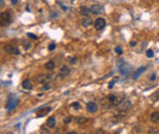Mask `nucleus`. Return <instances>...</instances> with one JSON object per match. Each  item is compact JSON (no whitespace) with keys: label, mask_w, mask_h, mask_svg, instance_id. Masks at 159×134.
<instances>
[{"label":"nucleus","mask_w":159,"mask_h":134,"mask_svg":"<svg viewBox=\"0 0 159 134\" xmlns=\"http://www.w3.org/2000/svg\"><path fill=\"white\" fill-rule=\"evenodd\" d=\"M130 45H131V46H136V42H131V43H130Z\"/></svg>","instance_id":"nucleus-35"},{"label":"nucleus","mask_w":159,"mask_h":134,"mask_svg":"<svg viewBox=\"0 0 159 134\" xmlns=\"http://www.w3.org/2000/svg\"><path fill=\"white\" fill-rule=\"evenodd\" d=\"M50 111H52V109H50V107H44V109H42V110H39V111L37 112V116L38 117H43V116L48 115Z\"/></svg>","instance_id":"nucleus-13"},{"label":"nucleus","mask_w":159,"mask_h":134,"mask_svg":"<svg viewBox=\"0 0 159 134\" xmlns=\"http://www.w3.org/2000/svg\"><path fill=\"white\" fill-rule=\"evenodd\" d=\"M17 1H19V0H11V3H12V4H16V3H17Z\"/></svg>","instance_id":"nucleus-36"},{"label":"nucleus","mask_w":159,"mask_h":134,"mask_svg":"<svg viewBox=\"0 0 159 134\" xmlns=\"http://www.w3.org/2000/svg\"><path fill=\"white\" fill-rule=\"evenodd\" d=\"M149 78H150V81H153V79H155V74H152V76H150Z\"/></svg>","instance_id":"nucleus-34"},{"label":"nucleus","mask_w":159,"mask_h":134,"mask_svg":"<svg viewBox=\"0 0 159 134\" xmlns=\"http://www.w3.org/2000/svg\"><path fill=\"white\" fill-rule=\"evenodd\" d=\"M146 55H147V57H153L154 56V51L153 50H147V52H146Z\"/></svg>","instance_id":"nucleus-24"},{"label":"nucleus","mask_w":159,"mask_h":134,"mask_svg":"<svg viewBox=\"0 0 159 134\" xmlns=\"http://www.w3.org/2000/svg\"><path fill=\"white\" fill-rule=\"evenodd\" d=\"M17 102H19L17 97L15 96L14 94H11V95H9L7 100H6V105H5V109H6L7 111H11V110H14L15 107L17 106Z\"/></svg>","instance_id":"nucleus-1"},{"label":"nucleus","mask_w":159,"mask_h":134,"mask_svg":"<svg viewBox=\"0 0 159 134\" xmlns=\"http://www.w3.org/2000/svg\"><path fill=\"white\" fill-rule=\"evenodd\" d=\"M115 52H116L117 55H121V54H122L121 46H116V48H115Z\"/></svg>","instance_id":"nucleus-25"},{"label":"nucleus","mask_w":159,"mask_h":134,"mask_svg":"<svg viewBox=\"0 0 159 134\" xmlns=\"http://www.w3.org/2000/svg\"><path fill=\"white\" fill-rule=\"evenodd\" d=\"M107 26V21L103 19V17H98V19L94 21V28L97 31H103Z\"/></svg>","instance_id":"nucleus-5"},{"label":"nucleus","mask_w":159,"mask_h":134,"mask_svg":"<svg viewBox=\"0 0 159 134\" xmlns=\"http://www.w3.org/2000/svg\"><path fill=\"white\" fill-rule=\"evenodd\" d=\"M75 121L77 124H84V123H87V118L86 117H77Z\"/></svg>","instance_id":"nucleus-21"},{"label":"nucleus","mask_w":159,"mask_h":134,"mask_svg":"<svg viewBox=\"0 0 159 134\" xmlns=\"http://www.w3.org/2000/svg\"><path fill=\"white\" fill-rule=\"evenodd\" d=\"M116 81H117V77H114V78H113V81H112V82H110V83L108 84V87H109V89H112L113 87H114V84L116 83Z\"/></svg>","instance_id":"nucleus-22"},{"label":"nucleus","mask_w":159,"mask_h":134,"mask_svg":"<svg viewBox=\"0 0 159 134\" xmlns=\"http://www.w3.org/2000/svg\"><path fill=\"white\" fill-rule=\"evenodd\" d=\"M119 69H120V72H121L122 77H126L127 74L130 73V71H131V65H130V64H126V62H124V60H121L120 64H119Z\"/></svg>","instance_id":"nucleus-2"},{"label":"nucleus","mask_w":159,"mask_h":134,"mask_svg":"<svg viewBox=\"0 0 159 134\" xmlns=\"http://www.w3.org/2000/svg\"><path fill=\"white\" fill-rule=\"evenodd\" d=\"M152 100H159V92H157L155 93V94H153V95H152Z\"/></svg>","instance_id":"nucleus-26"},{"label":"nucleus","mask_w":159,"mask_h":134,"mask_svg":"<svg viewBox=\"0 0 159 134\" xmlns=\"http://www.w3.org/2000/svg\"><path fill=\"white\" fill-rule=\"evenodd\" d=\"M86 110H87L89 113H96V112L98 111V105L94 101H89L88 104H87V106H86Z\"/></svg>","instance_id":"nucleus-8"},{"label":"nucleus","mask_w":159,"mask_h":134,"mask_svg":"<svg viewBox=\"0 0 159 134\" xmlns=\"http://www.w3.org/2000/svg\"><path fill=\"white\" fill-rule=\"evenodd\" d=\"M150 121L154 123H159V112H153L150 115Z\"/></svg>","instance_id":"nucleus-18"},{"label":"nucleus","mask_w":159,"mask_h":134,"mask_svg":"<svg viewBox=\"0 0 159 134\" xmlns=\"http://www.w3.org/2000/svg\"><path fill=\"white\" fill-rule=\"evenodd\" d=\"M54 67H55V62H54V60L48 61L47 64H45V68H47V69H49V71H52V69H54Z\"/></svg>","instance_id":"nucleus-19"},{"label":"nucleus","mask_w":159,"mask_h":134,"mask_svg":"<svg viewBox=\"0 0 159 134\" xmlns=\"http://www.w3.org/2000/svg\"><path fill=\"white\" fill-rule=\"evenodd\" d=\"M71 107L75 109V110H80V109H81V105H80L78 102H74V104H71Z\"/></svg>","instance_id":"nucleus-23"},{"label":"nucleus","mask_w":159,"mask_h":134,"mask_svg":"<svg viewBox=\"0 0 159 134\" xmlns=\"http://www.w3.org/2000/svg\"><path fill=\"white\" fill-rule=\"evenodd\" d=\"M70 64H71V65H76V64H77V59H76V57L71 59V60H70Z\"/></svg>","instance_id":"nucleus-30"},{"label":"nucleus","mask_w":159,"mask_h":134,"mask_svg":"<svg viewBox=\"0 0 159 134\" xmlns=\"http://www.w3.org/2000/svg\"><path fill=\"white\" fill-rule=\"evenodd\" d=\"M148 133H153V134H159V130L158 129H155V128H150L149 130H148Z\"/></svg>","instance_id":"nucleus-27"},{"label":"nucleus","mask_w":159,"mask_h":134,"mask_svg":"<svg viewBox=\"0 0 159 134\" xmlns=\"http://www.w3.org/2000/svg\"><path fill=\"white\" fill-rule=\"evenodd\" d=\"M92 23H93V20L91 19L89 16H83V19L81 20V24H82L83 27H89Z\"/></svg>","instance_id":"nucleus-10"},{"label":"nucleus","mask_w":159,"mask_h":134,"mask_svg":"<svg viewBox=\"0 0 159 134\" xmlns=\"http://www.w3.org/2000/svg\"><path fill=\"white\" fill-rule=\"evenodd\" d=\"M4 50L7 51V52H10V54H15V55H19V54H20L19 49H17L16 46H14V45H5L4 46Z\"/></svg>","instance_id":"nucleus-9"},{"label":"nucleus","mask_w":159,"mask_h":134,"mask_svg":"<svg viewBox=\"0 0 159 134\" xmlns=\"http://www.w3.org/2000/svg\"><path fill=\"white\" fill-rule=\"evenodd\" d=\"M114 99H115V95H108L107 97H104L100 100V105L104 109H110L113 107V101H114Z\"/></svg>","instance_id":"nucleus-3"},{"label":"nucleus","mask_w":159,"mask_h":134,"mask_svg":"<svg viewBox=\"0 0 159 134\" xmlns=\"http://www.w3.org/2000/svg\"><path fill=\"white\" fill-rule=\"evenodd\" d=\"M27 37H28V38H31V39H34V40L37 39V35H34V34H32V33H28Z\"/></svg>","instance_id":"nucleus-28"},{"label":"nucleus","mask_w":159,"mask_h":134,"mask_svg":"<svg viewBox=\"0 0 159 134\" xmlns=\"http://www.w3.org/2000/svg\"><path fill=\"white\" fill-rule=\"evenodd\" d=\"M38 82H49V79H52V76H47V74H39L36 78Z\"/></svg>","instance_id":"nucleus-14"},{"label":"nucleus","mask_w":159,"mask_h":134,"mask_svg":"<svg viewBox=\"0 0 159 134\" xmlns=\"http://www.w3.org/2000/svg\"><path fill=\"white\" fill-rule=\"evenodd\" d=\"M60 74H59V78H65V77H67L69 74H70V72H71V69H70V67L69 66H61L60 67Z\"/></svg>","instance_id":"nucleus-7"},{"label":"nucleus","mask_w":159,"mask_h":134,"mask_svg":"<svg viewBox=\"0 0 159 134\" xmlns=\"http://www.w3.org/2000/svg\"><path fill=\"white\" fill-rule=\"evenodd\" d=\"M12 21V16H11V11H5L1 14V24L4 26V24H10Z\"/></svg>","instance_id":"nucleus-4"},{"label":"nucleus","mask_w":159,"mask_h":134,"mask_svg":"<svg viewBox=\"0 0 159 134\" xmlns=\"http://www.w3.org/2000/svg\"><path fill=\"white\" fill-rule=\"evenodd\" d=\"M91 12L93 15H100L103 12V6L100 4H98V3H96V4H93L91 6Z\"/></svg>","instance_id":"nucleus-6"},{"label":"nucleus","mask_w":159,"mask_h":134,"mask_svg":"<svg viewBox=\"0 0 159 134\" xmlns=\"http://www.w3.org/2000/svg\"><path fill=\"white\" fill-rule=\"evenodd\" d=\"M47 124H48V127H54V126L56 124V120H55V117H50V118H48V121H47Z\"/></svg>","instance_id":"nucleus-20"},{"label":"nucleus","mask_w":159,"mask_h":134,"mask_svg":"<svg viewBox=\"0 0 159 134\" xmlns=\"http://www.w3.org/2000/svg\"><path fill=\"white\" fill-rule=\"evenodd\" d=\"M49 88H50V87H49V85H48V84H47V85H44V87H43V89H42V90H48V89H49Z\"/></svg>","instance_id":"nucleus-33"},{"label":"nucleus","mask_w":159,"mask_h":134,"mask_svg":"<svg viewBox=\"0 0 159 134\" xmlns=\"http://www.w3.org/2000/svg\"><path fill=\"white\" fill-rule=\"evenodd\" d=\"M119 107H120V110H121V111H129V110H130V107H131V101H130V100H124L122 104Z\"/></svg>","instance_id":"nucleus-12"},{"label":"nucleus","mask_w":159,"mask_h":134,"mask_svg":"<svg viewBox=\"0 0 159 134\" xmlns=\"http://www.w3.org/2000/svg\"><path fill=\"white\" fill-rule=\"evenodd\" d=\"M71 120H72L71 117H66L65 120H64V122H65V123H70V122H71Z\"/></svg>","instance_id":"nucleus-31"},{"label":"nucleus","mask_w":159,"mask_h":134,"mask_svg":"<svg viewBox=\"0 0 159 134\" xmlns=\"http://www.w3.org/2000/svg\"><path fill=\"white\" fill-rule=\"evenodd\" d=\"M146 68H147L146 66H143V67H138V68H137L135 72L132 73V79H137V78H138L141 74H142V73H143V72L146 71Z\"/></svg>","instance_id":"nucleus-11"},{"label":"nucleus","mask_w":159,"mask_h":134,"mask_svg":"<svg viewBox=\"0 0 159 134\" xmlns=\"http://www.w3.org/2000/svg\"><path fill=\"white\" fill-rule=\"evenodd\" d=\"M125 99H124V96H116L115 95V99H114V101H113V106H120L122 104V101H124Z\"/></svg>","instance_id":"nucleus-15"},{"label":"nucleus","mask_w":159,"mask_h":134,"mask_svg":"<svg viewBox=\"0 0 159 134\" xmlns=\"http://www.w3.org/2000/svg\"><path fill=\"white\" fill-rule=\"evenodd\" d=\"M55 48H56L55 43H52V44H50V45H49V50L52 51V50H54V49H55Z\"/></svg>","instance_id":"nucleus-29"},{"label":"nucleus","mask_w":159,"mask_h":134,"mask_svg":"<svg viewBox=\"0 0 159 134\" xmlns=\"http://www.w3.org/2000/svg\"><path fill=\"white\" fill-rule=\"evenodd\" d=\"M133 132H135V133H140V132H141L140 127H135V128H133Z\"/></svg>","instance_id":"nucleus-32"},{"label":"nucleus","mask_w":159,"mask_h":134,"mask_svg":"<svg viewBox=\"0 0 159 134\" xmlns=\"http://www.w3.org/2000/svg\"><path fill=\"white\" fill-rule=\"evenodd\" d=\"M80 12L83 15V16H89V14H92V12H91V7L88 9L87 6H81V7H80Z\"/></svg>","instance_id":"nucleus-17"},{"label":"nucleus","mask_w":159,"mask_h":134,"mask_svg":"<svg viewBox=\"0 0 159 134\" xmlns=\"http://www.w3.org/2000/svg\"><path fill=\"white\" fill-rule=\"evenodd\" d=\"M22 87H23L26 90H31V89L33 88V84L29 79H25L23 82H22Z\"/></svg>","instance_id":"nucleus-16"}]
</instances>
